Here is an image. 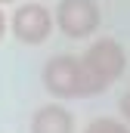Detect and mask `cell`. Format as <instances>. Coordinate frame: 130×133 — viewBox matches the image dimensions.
<instances>
[{
  "instance_id": "1",
  "label": "cell",
  "mask_w": 130,
  "mask_h": 133,
  "mask_svg": "<svg viewBox=\"0 0 130 133\" xmlns=\"http://www.w3.org/2000/svg\"><path fill=\"white\" fill-rule=\"evenodd\" d=\"M77 62H81V96H96L124 77L127 53L115 37H99L84 56H77Z\"/></svg>"
},
{
  "instance_id": "2",
  "label": "cell",
  "mask_w": 130,
  "mask_h": 133,
  "mask_svg": "<svg viewBox=\"0 0 130 133\" xmlns=\"http://www.w3.org/2000/svg\"><path fill=\"white\" fill-rule=\"evenodd\" d=\"M53 22L65 37L84 40V37L99 31L102 12H99L96 0H59L56 9H53Z\"/></svg>"
},
{
  "instance_id": "3",
  "label": "cell",
  "mask_w": 130,
  "mask_h": 133,
  "mask_svg": "<svg viewBox=\"0 0 130 133\" xmlns=\"http://www.w3.org/2000/svg\"><path fill=\"white\" fill-rule=\"evenodd\" d=\"M53 28H56L53 9H47L43 3H19L16 12L9 16V31L16 34V40H22L28 46L50 40Z\"/></svg>"
},
{
  "instance_id": "4",
  "label": "cell",
  "mask_w": 130,
  "mask_h": 133,
  "mask_svg": "<svg viewBox=\"0 0 130 133\" xmlns=\"http://www.w3.org/2000/svg\"><path fill=\"white\" fill-rule=\"evenodd\" d=\"M43 87L56 99H71L81 96V62L71 53L50 56L43 65Z\"/></svg>"
},
{
  "instance_id": "5",
  "label": "cell",
  "mask_w": 130,
  "mask_h": 133,
  "mask_svg": "<svg viewBox=\"0 0 130 133\" xmlns=\"http://www.w3.org/2000/svg\"><path fill=\"white\" fill-rule=\"evenodd\" d=\"M31 133H74V115L59 102L40 105L31 115Z\"/></svg>"
},
{
  "instance_id": "6",
  "label": "cell",
  "mask_w": 130,
  "mask_h": 133,
  "mask_svg": "<svg viewBox=\"0 0 130 133\" xmlns=\"http://www.w3.org/2000/svg\"><path fill=\"white\" fill-rule=\"evenodd\" d=\"M84 133H130V127L124 121H115V118H93Z\"/></svg>"
},
{
  "instance_id": "7",
  "label": "cell",
  "mask_w": 130,
  "mask_h": 133,
  "mask_svg": "<svg viewBox=\"0 0 130 133\" xmlns=\"http://www.w3.org/2000/svg\"><path fill=\"white\" fill-rule=\"evenodd\" d=\"M118 108H121V118H124V124L130 127V90L121 96V102H118Z\"/></svg>"
},
{
  "instance_id": "8",
  "label": "cell",
  "mask_w": 130,
  "mask_h": 133,
  "mask_svg": "<svg viewBox=\"0 0 130 133\" xmlns=\"http://www.w3.org/2000/svg\"><path fill=\"white\" fill-rule=\"evenodd\" d=\"M6 31H9V16L3 12V6H0V40L6 37Z\"/></svg>"
},
{
  "instance_id": "9",
  "label": "cell",
  "mask_w": 130,
  "mask_h": 133,
  "mask_svg": "<svg viewBox=\"0 0 130 133\" xmlns=\"http://www.w3.org/2000/svg\"><path fill=\"white\" fill-rule=\"evenodd\" d=\"M6 3H12V0H0V6H6Z\"/></svg>"
}]
</instances>
